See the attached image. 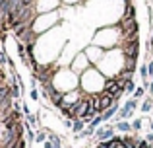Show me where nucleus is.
<instances>
[{"label":"nucleus","instance_id":"obj_1","mask_svg":"<svg viewBox=\"0 0 153 148\" xmlns=\"http://www.w3.org/2000/svg\"><path fill=\"white\" fill-rule=\"evenodd\" d=\"M118 49L122 51V55L126 59H138L140 57V41L134 39V41H120Z\"/></svg>","mask_w":153,"mask_h":148},{"label":"nucleus","instance_id":"obj_2","mask_svg":"<svg viewBox=\"0 0 153 148\" xmlns=\"http://www.w3.org/2000/svg\"><path fill=\"white\" fill-rule=\"evenodd\" d=\"M83 53L87 55V59H89L91 66H97V65H99V61H101V59L105 57V49H103V47H99V45H93V43H91V45L87 47Z\"/></svg>","mask_w":153,"mask_h":148},{"label":"nucleus","instance_id":"obj_3","mask_svg":"<svg viewBox=\"0 0 153 148\" xmlns=\"http://www.w3.org/2000/svg\"><path fill=\"white\" fill-rule=\"evenodd\" d=\"M114 134H116L114 125H101V127H97V129H95L93 138H95V142H99V140H111Z\"/></svg>","mask_w":153,"mask_h":148},{"label":"nucleus","instance_id":"obj_4","mask_svg":"<svg viewBox=\"0 0 153 148\" xmlns=\"http://www.w3.org/2000/svg\"><path fill=\"white\" fill-rule=\"evenodd\" d=\"M118 109H120V105H118V101H114L108 109H105L103 113H101V117H103V123H108L111 119H114V115L118 113Z\"/></svg>","mask_w":153,"mask_h":148},{"label":"nucleus","instance_id":"obj_5","mask_svg":"<svg viewBox=\"0 0 153 148\" xmlns=\"http://www.w3.org/2000/svg\"><path fill=\"white\" fill-rule=\"evenodd\" d=\"M114 129L118 131V133H122V134H130V133H134V131H132V123L128 121V119L114 123Z\"/></svg>","mask_w":153,"mask_h":148},{"label":"nucleus","instance_id":"obj_6","mask_svg":"<svg viewBox=\"0 0 153 148\" xmlns=\"http://www.w3.org/2000/svg\"><path fill=\"white\" fill-rule=\"evenodd\" d=\"M120 18H136V6L132 2H126L124 4V14Z\"/></svg>","mask_w":153,"mask_h":148},{"label":"nucleus","instance_id":"obj_7","mask_svg":"<svg viewBox=\"0 0 153 148\" xmlns=\"http://www.w3.org/2000/svg\"><path fill=\"white\" fill-rule=\"evenodd\" d=\"M140 109H142V113H149V111L153 109V98H151V95H146V98H143Z\"/></svg>","mask_w":153,"mask_h":148},{"label":"nucleus","instance_id":"obj_8","mask_svg":"<svg viewBox=\"0 0 153 148\" xmlns=\"http://www.w3.org/2000/svg\"><path fill=\"white\" fill-rule=\"evenodd\" d=\"M85 121L83 119H74V123H72V131H74V134H79L83 129H85Z\"/></svg>","mask_w":153,"mask_h":148},{"label":"nucleus","instance_id":"obj_9","mask_svg":"<svg viewBox=\"0 0 153 148\" xmlns=\"http://www.w3.org/2000/svg\"><path fill=\"white\" fill-rule=\"evenodd\" d=\"M49 140L52 142V148H62V140H60V137H58V134L49 133Z\"/></svg>","mask_w":153,"mask_h":148},{"label":"nucleus","instance_id":"obj_10","mask_svg":"<svg viewBox=\"0 0 153 148\" xmlns=\"http://www.w3.org/2000/svg\"><path fill=\"white\" fill-rule=\"evenodd\" d=\"M146 88L143 86H136V90H134V94H132V98H136V99H143L146 98Z\"/></svg>","mask_w":153,"mask_h":148},{"label":"nucleus","instance_id":"obj_11","mask_svg":"<svg viewBox=\"0 0 153 148\" xmlns=\"http://www.w3.org/2000/svg\"><path fill=\"white\" fill-rule=\"evenodd\" d=\"M142 127H143V117H136L134 121H132V131H134V133H140Z\"/></svg>","mask_w":153,"mask_h":148},{"label":"nucleus","instance_id":"obj_12","mask_svg":"<svg viewBox=\"0 0 153 148\" xmlns=\"http://www.w3.org/2000/svg\"><path fill=\"white\" fill-rule=\"evenodd\" d=\"M140 78L146 82V80H149V70H147V62H143L142 66H140Z\"/></svg>","mask_w":153,"mask_h":148},{"label":"nucleus","instance_id":"obj_13","mask_svg":"<svg viewBox=\"0 0 153 148\" xmlns=\"http://www.w3.org/2000/svg\"><path fill=\"white\" fill-rule=\"evenodd\" d=\"M124 107H126V109H130V111H136V107H138V99H136V98H130V99H126Z\"/></svg>","mask_w":153,"mask_h":148},{"label":"nucleus","instance_id":"obj_14","mask_svg":"<svg viewBox=\"0 0 153 148\" xmlns=\"http://www.w3.org/2000/svg\"><path fill=\"white\" fill-rule=\"evenodd\" d=\"M134 90H136V82L134 80H128L124 84V94H134Z\"/></svg>","mask_w":153,"mask_h":148},{"label":"nucleus","instance_id":"obj_15","mask_svg":"<svg viewBox=\"0 0 153 148\" xmlns=\"http://www.w3.org/2000/svg\"><path fill=\"white\" fill-rule=\"evenodd\" d=\"M101 125H103V117H101V115H97V117H95L93 121L89 123V127H91V129H97V127H101Z\"/></svg>","mask_w":153,"mask_h":148},{"label":"nucleus","instance_id":"obj_16","mask_svg":"<svg viewBox=\"0 0 153 148\" xmlns=\"http://www.w3.org/2000/svg\"><path fill=\"white\" fill-rule=\"evenodd\" d=\"M47 138H49V134H47V133H37V134H35V142H41V144L47 140Z\"/></svg>","mask_w":153,"mask_h":148},{"label":"nucleus","instance_id":"obj_17","mask_svg":"<svg viewBox=\"0 0 153 148\" xmlns=\"http://www.w3.org/2000/svg\"><path fill=\"white\" fill-rule=\"evenodd\" d=\"M25 117H27V123H29V125H37V121H39V119H37V115L29 113V115H25Z\"/></svg>","mask_w":153,"mask_h":148},{"label":"nucleus","instance_id":"obj_18","mask_svg":"<svg viewBox=\"0 0 153 148\" xmlns=\"http://www.w3.org/2000/svg\"><path fill=\"white\" fill-rule=\"evenodd\" d=\"M8 61H10V59L6 57V53H4V51H0V66H2V65H6Z\"/></svg>","mask_w":153,"mask_h":148},{"label":"nucleus","instance_id":"obj_19","mask_svg":"<svg viewBox=\"0 0 153 148\" xmlns=\"http://www.w3.org/2000/svg\"><path fill=\"white\" fill-rule=\"evenodd\" d=\"M29 95H31V99H35V101H37V99H39V92L35 90V88H33V90L29 92Z\"/></svg>","mask_w":153,"mask_h":148},{"label":"nucleus","instance_id":"obj_20","mask_svg":"<svg viewBox=\"0 0 153 148\" xmlns=\"http://www.w3.org/2000/svg\"><path fill=\"white\" fill-rule=\"evenodd\" d=\"M147 70H149V76H151V74H153V57L147 61Z\"/></svg>","mask_w":153,"mask_h":148},{"label":"nucleus","instance_id":"obj_21","mask_svg":"<svg viewBox=\"0 0 153 148\" xmlns=\"http://www.w3.org/2000/svg\"><path fill=\"white\" fill-rule=\"evenodd\" d=\"M146 140L149 142V144H153V133H151V131H149V133L146 134Z\"/></svg>","mask_w":153,"mask_h":148},{"label":"nucleus","instance_id":"obj_22","mask_svg":"<svg viewBox=\"0 0 153 148\" xmlns=\"http://www.w3.org/2000/svg\"><path fill=\"white\" fill-rule=\"evenodd\" d=\"M43 148H52V142L49 140V138H47V140L43 142Z\"/></svg>","mask_w":153,"mask_h":148},{"label":"nucleus","instance_id":"obj_23","mask_svg":"<svg viewBox=\"0 0 153 148\" xmlns=\"http://www.w3.org/2000/svg\"><path fill=\"white\" fill-rule=\"evenodd\" d=\"M149 129H151V133H153V121H149Z\"/></svg>","mask_w":153,"mask_h":148},{"label":"nucleus","instance_id":"obj_24","mask_svg":"<svg viewBox=\"0 0 153 148\" xmlns=\"http://www.w3.org/2000/svg\"><path fill=\"white\" fill-rule=\"evenodd\" d=\"M116 148H126V146H122V144H118V146H116Z\"/></svg>","mask_w":153,"mask_h":148},{"label":"nucleus","instance_id":"obj_25","mask_svg":"<svg viewBox=\"0 0 153 148\" xmlns=\"http://www.w3.org/2000/svg\"><path fill=\"white\" fill-rule=\"evenodd\" d=\"M146 2H147V0H146Z\"/></svg>","mask_w":153,"mask_h":148},{"label":"nucleus","instance_id":"obj_26","mask_svg":"<svg viewBox=\"0 0 153 148\" xmlns=\"http://www.w3.org/2000/svg\"><path fill=\"white\" fill-rule=\"evenodd\" d=\"M151 39H153V37H151Z\"/></svg>","mask_w":153,"mask_h":148}]
</instances>
